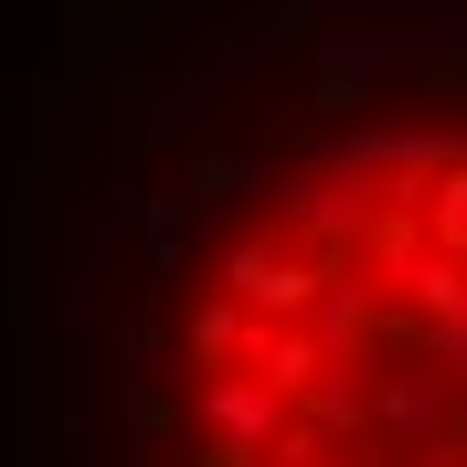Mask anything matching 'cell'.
Returning <instances> with one entry per match:
<instances>
[{"mask_svg": "<svg viewBox=\"0 0 467 467\" xmlns=\"http://www.w3.org/2000/svg\"><path fill=\"white\" fill-rule=\"evenodd\" d=\"M160 467H467V107L297 139L192 234L149 340Z\"/></svg>", "mask_w": 467, "mask_h": 467, "instance_id": "cell-1", "label": "cell"}]
</instances>
